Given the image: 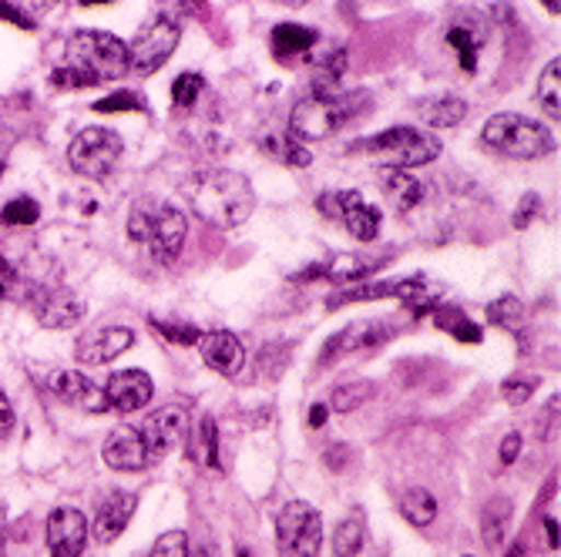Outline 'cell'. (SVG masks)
<instances>
[{
  "instance_id": "f1b7e54d",
  "label": "cell",
  "mask_w": 561,
  "mask_h": 557,
  "mask_svg": "<svg viewBox=\"0 0 561 557\" xmlns=\"http://www.w3.org/2000/svg\"><path fill=\"white\" fill-rule=\"evenodd\" d=\"M192 453H195L198 464L219 467V430H216V420L213 417H202L192 427Z\"/></svg>"
},
{
  "instance_id": "ee69618b",
  "label": "cell",
  "mask_w": 561,
  "mask_h": 557,
  "mask_svg": "<svg viewBox=\"0 0 561 557\" xmlns=\"http://www.w3.org/2000/svg\"><path fill=\"white\" fill-rule=\"evenodd\" d=\"M518 450H522V433H507L501 440V464H515L518 461Z\"/></svg>"
},
{
  "instance_id": "5b68a950",
  "label": "cell",
  "mask_w": 561,
  "mask_h": 557,
  "mask_svg": "<svg viewBox=\"0 0 561 557\" xmlns=\"http://www.w3.org/2000/svg\"><path fill=\"white\" fill-rule=\"evenodd\" d=\"M346 151H350V155L377 159L383 169L407 172V169H417V165H431L440 155V141L431 131L397 125V128H387V131H380L374 138L353 141Z\"/></svg>"
},
{
  "instance_id": "ba28073f",
  "label": "cell",
  "mask_w": 561,
  "mask_h": 557,
  "mask_svg": "<svg viewBox=\"0 0 561 557\" xmlns=\"http://www.w3.org/2000/svg\"><path fill=\"white\" fill-rule=\"evenodd\" d=\"M276 544L283 557H317L323 547V518L306 500H289L276 518Z\"/></svg>"
},
{
  "instance_id": "836d02e7",
  "label": "cell",
  "mask_w": 561,
  "mask_h": 557,
  "mask_svg": "<svg viewBox=\"0 0 561 557\" xmlns=\"http://www.w3.org/2000/svg\"><path fill=\"white\" fill-rule=\"evenodd\" d=\"M374 393H377V386H374V383H364V380L346 383V386H336L333 396H330V407H327V410H333V414H353V410L360 407V403H367Z\"/></svg>"
},
{
  "instance_id": "8992f818",
  "label": "cell",
  "mask_w": 561,
  "mask_h": 557,
  "mask_svg": "<svg viewBox=\"0 0 561 557\" xmlns=\"http://www.w3.org/2000/svg\"><path fill=\"white\" fill-rule=\"evenodd\" d=\"M481 141H484V148L497 151V155L518 159V162L545 159L551 151H558V138L545 125H538L525 115H515V112H501V115L488 118L481 128Z\"/></svg>"
},
{
  "instance_id": "74e56055",
  "label": "cell",
  "mask_w": 561,
  "mask_h": 557,
  "mask_svg": "<svg viewBox=\"0 0 561 557\" xmlns=\"http://www.w3.org/2000/svg\"><path fill=\"white\" fill-rule=\"evenodd\" d=\"M447 40L457 47V55H461V68L465 71H474L478 68V40H474V34L465 31V27H450L447 31Z\"/></svg>"
},
{
  "instance_id": "277c9868",
  "label": "cell",
  "mask_w": 561,
  "mask_h": 557,
  "mask_svg": "<svg viewBox=\"0 0 561 557\" xmlns=\"http://www.w3.org/2000/svg\"><path fill=\"white\" fill-rule=\"evenodd\" d=\"M370 94L367 91H346V94H327V97H302L289 112V135L299 141H320L333 131L346 128L356 115L367 112Z\"/></svg>"
},
{
  "instance_id": "c3c4849f",
  "label": "cell",
  "mask_w": 561,
  "mask_h": 557,
  "mask_svg": "<svg viewBox=\"0 0 561 557\" xmlns=\"http://www.w3.org/2000/svg\"><path fill=\"white\" fill-rule=\"evenodd\" d=\"M545 531H548V544L558 550V518H551V514H548V518H545Z\"/></svg>"
},
{
  "instance_id": "e575fe53",
  "label": "cell",
  "mask_w": 561,
  "mask_h": 557,
  "mask_svg": "<svg viewBox=\"0 0 561 557\" xmlns=\"http://www.w3.org/2000/svg\"><path fill=\"white\" fill-rule=\"evenodd\" d=\"M98 115H115V112H145V97L135 94V91H118V94H108L91 105Z\"/></svg>"
},
{
  "instance_id": "f5cc1de1",
  "label": "cell",
  "mask_w": 561,
  "mask_h": 557,
  "mask_svg": "<svg viewBox=\"0 0 561 557\" xmlns=\"http://www.w3.org/2000/svg\"><path fill=\"white\" fill-rule=\"evenodd\" d=\"M239 557H249V550H239Z\"/></svg>"
},
{
  "instance_id": "3957f363",
  "label": "cell",
  "mask_w": 561,
  "mask_h": 557,
  "mask_svg": "<svg viewBox=\"0 0 561 557\" xmlns=\"http://www.w3.org/2000/svg\"><path fill=\"white\" fill-rule=\"evenodd\" d=\"M188 222L185 216L159 198H138L128 212V235L145 245L159 263H175L182 256Z\"/></svg>"
},
{
  "instance_id": "1f68e13d",
  "label": "cell",
  "mask_w": 561,
  "mask_h": 557,
  "mask_svg": "<svg viewBox=\"0 0 561 557\" xmlns=\"http://www.w3.org/2000/svg\"><path fill=\"white\" fill-rule=\"evenodd\" d=\"M507 521H512V500H507V497L491 500L488 508L481 511V531H484V544L488 547L501 544V537L507 531Z\"/></svg>"
},
{
  "instance_id": "8d00e7d4",
  "label": "cell",
  "mask_w": 561,
  "mask_h": 557,
  "mask_svg": "<svg viewBox=\"0 0 561 557\" xmlns=\"http://www.w3.org/2000/svg\"><path fill=\"white\" fill-rule=\"evenodd\" d=\"M202 88H206L202 74H195V71L179 74L175 84H172V101H175V108H192L195 101H198V94H202Z\"/></svg>"
},
{
  "instance_id": "4316f807",
  "label": "cell",
  "mask_w": 561,
  "mask_h": 557,
  "mask_svg": "<svg viewBox=\"0 0 561 557\" xmlns=\"http://www.w3.org/2000/svg\"><path fill=\"white\" fill-rule=\"evenodd\" d=\"M400 514H403L407 524L427 527V524H434V518H437V500L431 497V490L411 487V490H403V497H400Z\"/></svg>"
},
{
  "instance_id": "816d5d0a",
  "label": "cell",
  "mask_w": 561,
  "mask_h": 557,
  "mask_svg": "<svg viewBox=\"0 0 561 557\" xmlns=\"http://www.w3.org/2000/svg\"><path fill=\"white\" fill-rule=\"evenodd\" d=\"M0 175H4V159H0Z\"/></svg>"
},
{
  "instance_id": "83f0119b",
  "label": "cell",
  "mask_w": 561,
  "mask_h": 557,
  "mask_svg": "<svg viewBox=\"0 0 561 557\" xmlns=\"http://www.w3.org/2000/svg\"><path fill=\"white\" fill-rule=\"evenodd\" d=\"M538 105L548 118H554V125L561 121V58L548 61L538 78Z\"/></svg>"
},
{
  "instance_id": "7bdbcfd3",
  "label": "cell",
  "mask_w": 561,
  "mask_h": 557,
  "mask_svg": "<svg viewBox=\"0 0 561 557\" xmlns=\"http://www.w3.org/2000/svg\"><path fill=\"white\" fill-rule=\"evenodd\" d=\"M14 423H18V414H14V403L8 399V393L0 390V440H8L14 433Z\"/></svg>"
},
{
  "instance_id": "d590c367",
  "label": "cell",
  "mask_w": 561,
  "mask_h": 557,
  "mask_svg": "<svg viewBox=\"0 0 561 557\" xmlns=\"http://www.w3.org/2000/svg\"><path fill=\"white\" fill-rule=\"evenodd\" d=\"M0 219H4L8 225H34L41 219V206H37L34 198L21 195V198L8 201L4 212H0Z\"/></svg>"
},
{
  "instance_id": "8fae6325",
  "label": "cell",
  "mask_w": 561,
  "mask_h": 557,
  "mask_svg": "<svg viewBox=\"0 0 561 557\" xmlns=\"http://www.w3.org/2000/svg\"><path fill=\"white\" fill-rule=\"evenodd\" d=\"M41 386L58 396L68 407H78L84 414H105L108 410V399L105 390L94 386L84 373H71V370H44L41 373Z\"/></svg>"
},
{
  "instance_id": "ffe728a7",
  "label": "cell",
  "mask_w": 561,
  "mask_h": 557,
  "mask_svg": "<svg viewBox=\"0 0 561 557\" xmlns=\"http://www.w3.org/2000/svg\"><path fill=\"white\" fill-rule=\"evenodd\" d=\"M390 336V326L380 320H360V323H350L343 333H336L327 349H323V363H330L336 352H353V349H364V346H380Z\"/></svg>"
},
{
  "instance_id": "f6af8a7d",
  "label": "cell",
  "mask_w": 561,
  "mask_h": 557,
  "mask_svg": "<svg viewBox=\"0 0 561 557\" xmlns=\"http://www.w3.org/2000/svg\"><path fill=\"white\" fill-rule=\"evenodd\" d=\"M188 557H219V547H216L213 537H206V541H198L195 550H188Z\"/></svg>"
},
{
  "instance_id": "f546056e",
  "label": "cell",
  "mask_w": 561,
  "mask_h": 557,
  "mask_svg": "<svg viewBox=\"0 0 561 557\" xmlns=\"http://www.w3.org/2000/svg\"><path fill=\"white\" fill-rule=\"evenodd\" d=\"M488 320L494 326L507 329V333H522V326L528 320V310H525V302L518 295H501L488 306Z\"/></svg>"
},
{
  "instance_id": "7a4b0ae2",
  "label": "cell",
  "mask_w": 561,
  "mask_h": 557,
  "mask_svg": "<svg viewBox=\"0 0 561 557\" xmlns=\"http://www.w3.org/2000/svg\"><path fill=\"white\" fill-rule=\"evenodd\" d=\"M188 209L213 229H239L256 212V192L232 169H206L185 182Z\"/></svg>"
},
{
  "instance_id": "52a82bcc",
  "label": "cell",
  "mask_w": 561,
  "mask_h": 557,
  "mask_svg": "<svg viewBox=\"0 0 561 557\" xmlns=\"http://www.w3.org/2000/svg\"><path fill=\"white\" fill-rule=\"evenodd\" d=\"M125 155V141L112 128H81L68 144V162L84 178H108Z\"/></svg>"
},
{
  "instance_id": "e0dca14e",
  "label": "cell",
  "mask_w": 561,
  "mask_h": 557,
  "mask_svg": "<svg viewBox=\"0 0 561 557\" xmlns=\"http://www.w3.org/2000/svg\"><path fill=\"white\" fill-rule=\"evenodd\" d=\"M101 461L118 474H135L148 467V453L141 443V433L135 427H118L108 433L105 446H101Z\"/></svg>"
},
{
  "instance_id": "d6a6232c",
  "label": "cell",
  "mask_w": 561,
  "mask_h": 557,
  "mask_svg": "<svg viewBox=\"0 0 561 557\" xmlns=\"http://www.w3.org/2000/svg\"><path fill=\"white\" fill-rule=\"evenodd\" d=\"M364 534H367V527H364V518L360 514L340 521L336 531H333V550H336V557H356V554H360L364 550Z\"/></svg>"
},
{
  "instance_id": "bcb514c9",
  "label": "cell",
  "mask_w": 561,
  "mask_h": 557,
  "mask_svg": "<svg viewBox=\"0 0 561 557\" xmlns=\"http://www.w3.org/2000/svg\"><path fill=\"white\" fill-rule=\"evenodd\" d=\"M0 18H8V21H18V24H21V27H27V31L34 27L31 21H24V14H21V11H14V8H4V4H0Z\"/></svg>"
},
{
  "instance_id": "7402d4cb",
  "label": "cell",
  "mask_w": 561,
  "mask_h": 557,
  "mask_svg": "<svg viewBox=\"0 0 561 557\" xmlns=\"http://www.w3.org/2000/svg\"><path fill=\"white\" fill-rule=\"evenodd\" d=\"M380 192L393 206V212H411L414 206H421V198H424V185L414 175L397 172V169L380 172Z\"/></svg>"
},
{
  "instance_id": "4dcf8cb0",
  "label": "cell",
  "mask_w": 561,
  "mask_h": 557,
  "mask_svg": "<svg viewBox=\"0 0 561 557\" xmlns=\"http://www.w3.org/2000/svg\"><path fill=\"white\" fill-rule=\"evenodd\" d=\"M434 323H437V329L450 333L461 343H481V326H474V320H468L461 310H454V306H437Z\"/></svg>"
},
{
  "instance_id": "681fc988",
  "label": "cell",
  "mask_w": 561,
  "mask_h": 557,
  "mask_svg": "<svg viewBox=\"0 0 561 557\" xmlns=\"http://www.w3.org/2000/svg\"><path fill=\"white\" fill-rule=\"evenodd\" d=\"M4 541H8V534H4V511H0V557H4Z\"/></svg>"
},
{
  "instance_id": "5bb4252c",
  "label": "cell",
  "mask_w": 561,
  "mask_h": 557,
  "mask_svg": "<svg viewBox=\"0 0 561 557\" xmlns=\"http://www.w3.org/2000/svg\"><path fill=\"white\" fill-rule=\"evenodd\" d=\"M88 544V521L75 508H55L47 514V550L50 557H81Z\"/></svg>"
},
{
  "instance_id": "603a6c76",
  "label": "cell",
  "mask_w": 561,
  "mask_h": 557,
  "mask_svg": "<svg viewBox=\"0 0 561 557\" xmlns=\"http://www.w3.org/2000/svg\"><path fill=\"white\" fill-rule=\"evenodd\" d=\"M380 263L377 259H367V256H350V252H343V256H336L333 263L320 266V269H310L302 272L296 279H330V282H356V279H367L370 272H377Z\"/></svg>"
},
{
  "instance_id": "2e32d148",
  "label": "cell",
  "mask_w": 561,
  "mask_h": 557,
  "mask_svg": "<svg viewBox=\"0 0 561 557\" xmlns=\"http://www.w3.org/2000/svg\"><path fill=\"white\" fill-rule=\"evenodd\" d=\"M135 503H138L135 494H125V490L108 494L105 500L98 503V514H94V524H91V537L98 544H115L125 534V527H128V521L135 514Z\"/></svg>"
},
{
  "instance_id": "f907efd6",
  "label": "cell",
  "mask_w": 561,
  "mask_h": 557,
  "mask_svg": "<svg viewBox=\"0 0 561 557\" xmlns=\"http://www.w3.org/2000/svg\"><path fill=\"white\" fill-rule=\"evenodd\" d=\"M504 557H525V547H522V544H515V547H512V550H507Z\"/></svg>"
},
{
  "instance_id": "60d3db41",
  "label": "cell",
  "mask_w": 561,
  "mask_h": 557,
  "mask_svg": "<svg viewBox=\"0 0 561 557\" xmlns=\"http://www.w3.org/2000/svg\"><path fill=\"white\" fill-rule=\"evenodd\" d=\"M156 329H159L169 343H179V346H192V343H198V329H195V326H175V323L156 320Z\"/></svg>"
},
{
  "instance_id": "d6986e66",
  "label": "cell",
  "mask_w": 561,
  "mask_h": 557,
  "mask_svg": "<svg viewBox=\"0 0 561 557\" xmlns=\"http://www.w3.org/2000/svg\"><path fill=\"white\" fill-rule=\"evenodd\" d=\"M340 195V219L346 232L360 242H374L380 235V212L367 206V198L360 192H336Z\"/></svg>"
},
{
  "instance_id": "f35d334b",
  "label": "cell",
  "mask_w": 561,
  "mask_h": 557,
  "mask_svg": "<svg viewBox=\"0 0 561 557\" xmlns=\"http://www.w3.org/2000/svg\"><path fill=\"white\" fill-rule=\"evenodd\" d=\"M151 557H188V534L165 531L156 544H151Z\"/></svg>"
},
{
  "instance_id": "cb8c5ba5",
  "label": "cell",
  "mask_w": 561,
  "mask_h": 557,
  "mask_svg": "<svg viewBox=\"0 0 561 557\" xmlns=\"http://www.w3.org/2000/svg\"><path fill=\"white\" fill-rule=\"evenodd\" d=\"M417 115L431 128H454L468 118V105H465V97H457V94H434V97L417 101Z\"/></svg>"
},
{
  "instance_id": "44dd1931",
  "label": "cell",
  "mask_w": 561,
  "mask_h": 557,
  "mask_svg": "<svg viewBox=\"0 0 561 557\" xmlns=\"http://www.w3.org/2000/svg\"><path fill=\"white\" fill-rule=\"evenodd\" d=\"M273 55L286 65H296L299 58H310L313 55V44H317V31L302 27V24H276L273 31Z\"/></svg>"
},
{
  "instance_id": "6da1fadb",
  "label": "cell",
  "mask_w": 561,
  "mask_h": 557,
  "mask_svg": "<svg viewBox=\"0 0 561 557\" xmlns=\"http://www.w3.org/2000/svg\"><path fill=\"white\" fill-rule=\"evenodd\" d=\"M128 44L108 31H75L65 40V58L50 74L58 88H94L125 78Z\"/></svg>"
},
{
  "instance_id": "4fadbf2b",
  "label": "cell",
  "mask_w": 561,
  "mask_h": 557,
  "mask_svg": "<svg viewBox=\"0 0 561 557\" xmlns=\"http://www.w3.org/2000/svg\"><path fill=\"white\" fill-rule=\"evenodd\" d=\"M131 346H135V333L128 326H94L78 339L75 357L84 367H105L118 360L122 352H128Z\"/></svg>"
},
{
  "instance_id": "d4e9b609",
  "label": "cell",
  "mask_w": 561,
  "mask_h": 557,
  "mask_svg": "<svg viewBox=\"0 0 561 557\" xmlns=\"http://www.w3.org/2000/svg\"><path fill=\"white\" fill-rule=\"evenodd\" d=\"M346 74V50L333 47L313 65V97L340 94V78Z\"/></svg>"
},
{
  "instance_id": "9a60e30c",
  "label": "cell",
  "mask_w": 561,
  "mask_h": 557,
  "mask_svg": "<svg viewBox=\"0 0 561 557\" xmlns=\"http://www.w3.org/2000/svg\"><path fill=\"white\" fill-rule=\"evenodd\" d=\"M151 393H156V386H151V376L145 370H125L105 383L108 410H118V414H135V410L148 407Z\"/></svg>"
},
{
  "instance_id": "9c48e42d",
  "label": "cell",
  "mask_w": 561,
  "mask_h": 557,
  "mask_svg": "<svg viewBox=\"0 0 561 557\" xmlns=\"http://www.w3.org/2000/svg\"><path fill=\"white\" fill-rule=\"evenodd\" d=\"M182 27L172 18H156L151 24H145L138 31V37L128 44V71L135 74H156L159 68H165V61L172 58V50L179 47Z\"/></svg>"
},
{
  "instance_id": "ac0fdd59",
  "label": "cell",
  "mask_w": 561,
  "mask_h": 557,
  "mask_svg": "<svg viewBox=\"0 0 561 557\" xmlns=\"http://www.w3.org/2000/svg\"><path fill=\"white\" fill-rule=\"evenodd\" d=\"M198 349H202V360H206V367L222 373V376H236L242 370V363H245V349H242L239 336L229 333V329H216L209 336H202Z\"/></svg>"
},
{
  "instance_id": "ab89813d",
  "label": "cell",
  "mask_w": 561,
  "mask_h": 557,
  "mask_svg": "<svg viewBox=\"0 0 561 557\" xmlns=\"http://www.w3.org/2000/svg\"><path fill=\"white\" fill-rule=\"evenodd\" d=\"M535 390H538V380H525V376H512V380L501 383V396L512 403V407H522V403H528Z\"/></svg>"
},
{
  "instance_id": "484cf974",
  "label": "cell",
  "mask_w": 561,
  "mask_h": 557,
  "mask_svg": "<svg viewBox=\"0 0 561 557\" xmlns=\"http://www.w3.org/2000/svg\"><path fill=\"white\" fill-rule=\"evenodd\" d=\"M260 148L266 151L270 159H276V162H283V165H293V169L313 165V155H310V151H306L289 131H276V135L260 138Z\"/></svg>"
},
{
  "instance_id": "30bf717a",
  "label": "cell",
  "mask_w": 561,
  "mask_h": 557,
  "mask_svg": "<svg viewBox=\"0 0 561 557\" xmlns=\"http://www.w3.org/2000/svg\"><path fill=\"white\" fill-rule=\"evenodd\" d=\"M188 414L185 407H162L151 414L138 433H141V443H145V453H148V464L151 461H165L169 453H175L185 440H188Z\"/></svg>"
},
{
  "instance_id": "b9f144b4",
  "label": "cell",
  "mask_w": 561,
  "mask_h": 557,
  "mask_svg": "<svg viewBox=\"0 0 561 557\" xmlns=\"http://www.w3.org/2000/svg\"><path fill=\"white\" fill-rule=\"evenodd\" d=\"M538 209H541V198H538L535 192H531V195H525V198L518 201V209H515V219H512V225H515V229H528V225L535 222Z\"/></svg>"
},
{
  "instance_id": "7dc6e473",
  "label": "cell",
  "mask_w": 561,
  "mask_h": 557,
  "mask_svg": "<svg viewBox=\"0 0 561 557\" xmlns=\"http://www.w3.org/2000/svg\"><path fill=\"white\" fill-rule=\"evenodd\" d=\"M327 414H330L327 403H317V407L310 410V427H323L327 423Z\"/></svg>"
},
{
  "instance_id": "7c38bea8",
  "label": "cell",
  "mask_w": 561,
  "mask_h": 557,
  "mask_svg": "<svg viewBox=\"0 0 561 557\" xmlns=\"http://www.w3.org/2000/svg\"><path fill=\"white\" fill-rule=\"evenodd\" d=\"M24 302L34 310L37 323L47 326V329H71V326H78L84 320V302L75 292H65V289L34 286Z\"/></svg>"
}]
</instances>
